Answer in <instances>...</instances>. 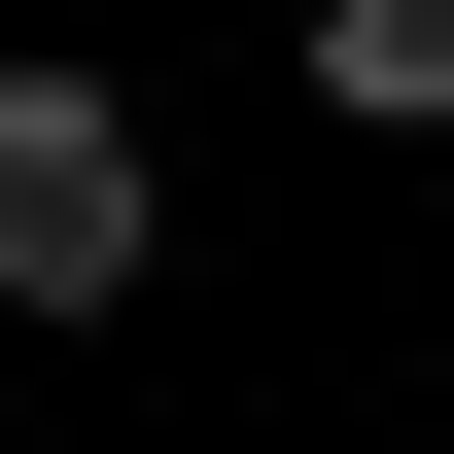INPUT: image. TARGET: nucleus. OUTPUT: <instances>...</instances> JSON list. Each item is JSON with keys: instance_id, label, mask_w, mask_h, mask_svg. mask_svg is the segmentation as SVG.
<instances>
[{"instance_id": "f257e3e1", "label": "nucleus", "mask_w": 454, "mask_h": 454, "mask_svg": "<svg viewBox=\"0 0 454 454\" xmlns=\"http://www.w3.org/2000/svg\"><path fill=\"white\" fill-rule=\"evenodd\" d=\"M140 245H175V175H140V106H106V70H0V315H106Z\"/></svg>"}, {"instance_id": "f03ea898", "label": "nucleus", "mask_w": 454, "mask_h": 454, "mask_svg": "<svg viewBox=\"0 0 454 454\" xmlns=\"http://www.w3.org/2000/svg\"><path fill=\"white\" fill-rule=\"evenodd\" d=\"M315 106L349 140H454V0H315Z\"/></svg>"}]
</instances>
